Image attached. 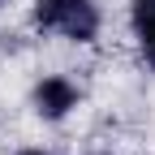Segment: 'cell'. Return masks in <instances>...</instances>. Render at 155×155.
<instances>
[{"label":"cell","instance_id":"obj_3","mask_svg":"<svg viewBox=\"0 0 155 155\" xmlns=\"http://www.w3.org/2000/svg\"><path fill=\"white\" fill-rule=\"evenodd\" d=\"M129 22H134V35H138V48L147 56V65L155 69V0H134Z\"/></svg>","mask_w":155,"mask_h":155},{"label":"cell","instance_id":"obj_2","mask_svg":"<svg viewBox=\"0 0 155 155\" xmlns=\"http://www.w3.org/2000/svg\"><path fill=\"white\" fill-rule=\"evenodd\" d=\"M78 108V86L69 82V78L52 73L43 78V82L35 86V112L43 116V121H61V116H69Z\"/></svg>","mask_w":155,"mask_h":155},{"label":"cell","instance_id":"obj_1","mask_svg":"<svg viewBox=\"0 0 155 155\" xmlns=\"http://www.w3.org/2000/svg\"><path fill=\"white\" fill-rule=\"evenodd\" d=\"M35 26L73 43H91L99 35V9L95 0H35Z\"/></svg>","mask_w":155,"mask_h":155},{"label":"cell","instance_id":"obj_4","mask_svg":"<svg viewBox=\"0 0 155 155\" xmlns=\"http://www.w3.org/2000/svg\"><path fill=\"white\" fill-rule=\"evenodd\" d=\"M17 155H48V151H17Z\"/></svg>","mask_w":155,"mask_h":155}]
</instances>
